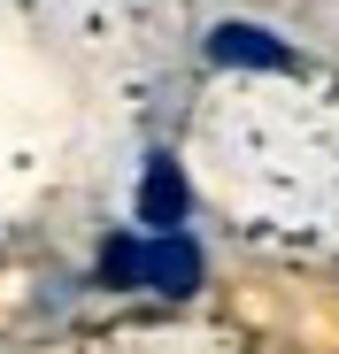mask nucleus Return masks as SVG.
I'll return each mask as SVG.
<instances>
[{"mask_svg": "<svg viewBox=\"0 0 339 354\" xmlns=\"http://www.w3.org/2000/svg\"><path fill=\"white\" fill-rule=\"evenodd\" d=\"M193 285H201V247L185 239V231H154V239H147V292L185 301Z\"/></svg>", "mask_w": 339, "mask_h": 354, "instance_id": "2", "label": "nucleus"}, {"mask_svg": "<svg viewBox=\"0 0 339 354\" xmlns=\"http://www.w3.org/2000/svg\"><path fill=\"white\" fill-rule=\"evenodd\" d=\"M185 208H193L185 169L170 162V154H147V169H139V216H147L154 231H178V223H185Z\"/></svg>", "mask_w": 339, "mask_h": 354, "instance_id": "3", "label": "nucleus"}, {"mask_svg": "<svg viewBox=\"0 0 339 354\" xmlns=\"http://www.w3.org/2000/svg\"><path fill=\"white\" fill-rule=\"evenodd\" d=\"M208 62L216 70H293V46L262 31V24H216L208 31Z\"/></svg>", "mask_w": 339, "mask_h": 354, "instance_id": "1", "label": "nucleus"}, {"mask_svg": "<svg viewBox=\"0 0 339 354\" xmlns=\"http://www.w3.org/2000/svg\"><path fill=\"white\" fill-rule=\"evenodd\" d=\"M100 285H147V239L139 231L100 239Z\"/></svg>", "mask_w": 339, "mask_h": 354, "instance_id": "4", "label": "nucleus"}]
</instances>
